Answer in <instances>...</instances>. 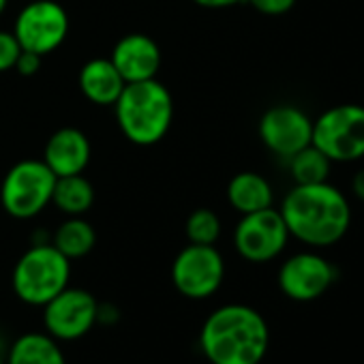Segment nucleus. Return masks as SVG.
I'll list each match as a JSON object with an SVG mask.
<instances>
[{
	"label": "nucleus",
	"mask_w": 364,
	"mask_h": 364,
	"mask_svg": "<svg viewBox=\"0 0 364 364\" xmlns=\"http://www.w3.org/2000/svg\"><path fill=\"white\" fill-rule=\"evenodd\" d=\"M291 238L311 249H328L345 238L351 228L347 196L330 182L294 185L279 208Z\"/></svg>",
	"instance_id": "f257e3e1"
},
{
	"label": "nucleus",
	"mask_w": 364,
	"mask_h": 364,
	"mask_svg": "<svg viewBox=\"0 0 364 364\" xmlns=\"http://www.w3.org/2000/svg\"><path fill=\"white\" fill-rule=\"evenodd\" d=\"M200 347L210 364H262L270 347V328L257 309L223 304L206 317Z\"/></svg>",
	"instance_id": "f03ea898"
},
{
	"label": "nucleus",
	"mask_w": 364,
	"mask_h": 364,
	"mask_svg": "<svg viewBox=\"0 0 364 364\" xmlns=\"http://www.w3.org/2000/svg\"><path fill=\"white\" fill-rule=\"evenodd\" d=\"M112 107L122 135L141 148L159 144L173 122V97L156 77L127 84Z\"/></svg>",
	"instance_id": "7ed1b4c3"
},
{
	"label": "nucleus",
	"mask_w": 364,
	"mask_h": 364,
	"mask_svg": "<svg viewBox=\"0 0 364 364\" xmlns=\"http://www.w3.org/2000/svg\"><path fill=\"white\" fill-rule=\"evenodd\" d=\"M69 279L71 262L52 242H35L16 262L11 287L22 302L43 306L69 285Z\"/></svg>",
	"instance_id": "20e7f679"
},
{
	"label": "nucleus",
	"mask_w": 364,
	"mask_h": 364,
	"mask_svg": "<svg viewBox=\"0 0 364 364\" xmlns=\"http://www.w3.org/2000/svg\"><path fill=\"white\" fill-rule=\"evenodd\" d=\"M54 185L56 176L43 161L24 159L5 173L0 185V204L18 221L35 219L52 204Z\"/></svg>",
	"instance_id": "39448f33"
},
{
	"label": "nucleus",
	"mask_w": 364,
	"mask_h": 364,
	"mask_svg": "<svg viewBox=\"0 0 364 364\" xmlns=\"http://www.w3.org/2000/svg\"><path fill=\"white\" fill-rule=\"evenodd\" d=\"M311 144L332 163H353L364 156V105L341 103L313 120Z\"/></svg>",
	"instance_id": "423d86ee"
},
{
	"label": "nucleus",
	"mask_w": 364,
	"mask_h": 364,
	"mask_svg": "<svg viewBox=\"0 0 364 364\" xmlns=\"http://www.w3.org/2000/svg\"><path fill=\"white\" fill-rule=\"evenodd\" d=\"M225 279V259L215 245H187L171 264L173 287L191 300H206Z\"/></svg>",
	"instance_id": "0eeeda50"
},
{
	"label": "nucleus",
	"mask_w": 364,
	"mask_h": 364,
	"mask_svg": "<svg viewBox=\"0 0 364 364\" xmlns=\"http://www.w3.org/2000/svg\"><path fill=\"white\" fill-rule=\"evenodd\" d=\"M14 35L22 50L48 56L65 43L69 16L56 0H31L16 18Z\"/></svg>",
	"instance_id": "6e6552de"
},
{
	"label": "nucleus",
	"mask_w": 364,
	"mask_h": 364,
	"mask_svg": "<svg viewBox=\"0 0 364 364\" xmlns=\"http://www.w3.org/2000/svg\"><path fill=\"white\" fill-rule=\"evenodd\" d=\"M289 238L281 213L270 206L240 217L234 230V249L251 264H268L285 251Z\"/></svg>",
	"instance_id": "1a4fd4ad"
},
{
	"label": "nucleus",
	"mask_w": 364,
	"mask_h": 364,
	"mask_svg": "<svg viewBox=\"0 0 364 364\" xmlns=\"http://www.w3.org/2000/svg\"><path fill=\"white\" fill-rule=\"evenodd\" d=\"M336 266L315 251L289 255L277 274L279 289L294 302H311L321 298L336 281Z\"/></svg>",
	"instance_id": "9d476101"
},
{
	"label": "nucleus",
	"mask_w": 364,
	"mask_h": 364,
	"mask_svg": "<svg viewBox=\"0 0 364 364\" xmlns=\"http://www.w3.org/2000/svg\"><path fill=\"white\" fill-rule=\"evenodd\" d=\"M97 298L88 289L65 287L43 304L46 332L60 341H77L97 326Z\"/></svg>",
	"instance_id": "9b49d317"
},
{
	"label": "nucleus",
	"mask_w": 364,
	"mask_h": 364,
	"mask_svg": "<svg viewBox=\"0 0 364 364\" xmlns=\"http://www.w3.org/2000/svg\"><path fill=\"white\" fill-rule=\"evenodd\" d=\"M262 144L277 156L289 159L302 148L311 146L313 118L298 105L281 103L268 107L257 124Z\"/></svg>",
	"instance_id": "f8f14e48"
},
{
	"label": "nucleus",
	"mask_w": 364,
	"mask_h": 364,
	"mask_svg": "<svg viewBox=\"0 0 364 364\" xmlns=\"http://www.w3.org/2000/svg\"><path fill=\"white\" fill-rule=\"evenodd\" d=\"M112 65L124 84L154 80L161 69V48L156 41L141 33L124 35L112 50Z\"/></svg>",
	"instance_id": "ddd939ff"
},
{
	"label": "nucleus",
	"mask_w": 364,
	"mask_h": 364,
	"mask_svg": "<svg viewBox=\"0 0 364 364\" xmlns=\"http://www.w3.org/2000/svg\"><path fill=\"white\" fill-rule=\"evenodd\" d=\"M92 156L90 139L75 127H63L50 135L43 148V163L54 171L56 178L84 173Z\"/></svg>",
	"instance_id": "4468645a"
},
{
	"label": "nucleus",
	"mask_w": 364,
	"mask_h": 364,
	"mask_svg": "<svg viewBox=\"0 0 364 364\" xmlns=\"http://www.w3.org/2000/svg\"><path fill=\"white\" fill-rule=\"evenodd\" d=\"M77 86L90 103L114 105L127 84L109 58H92L80 69Z\"/></svg>",
	"instance_id": "2eb2a0df"
},
{
	"label": "nucleus",
	"mask_w": 364,
	"mask_h": 364,
	"mask_svg": "<svg viewBox=\"0 0 364 364\" xmlns=\"http://www.w3.org/2000/svg\"><path fill=\"white\" fill-rule=\"evenodd\" d=\"M228 202L236 213L249 215L270 208L274 204V191L268 178H264L262 173L240 171L228 185Z\"/></svg>",
	"instance_id": "dca6fc26"
},
{
	"label": "nucleus",
	"mask_w": 364,
	"mask_h": 364,
	"mask_svg": "<svg viewBox=\"0 0 364 364\" xmlns=\"http://www.w3.org/2000/svg\"><path fill=\"white\" fill-rule=\"evenodd\" d=\"M5 364H67L65 353L48 332H26L14 341Z\"/></svg>",
	"instance_id": "f3484780"
},
{
	"label": "nucleus",
	"mask_w": 364,
	"mask_h": 364,
	"mask_svg": "<svg viewBox=\"0 0 364 364\" xmlns=\"http://www.w3.org/2000/svg\"><path fill=\"white\" fill-rule=\"evenodd\" d=\"M52 204L67 217H84L95 204V187L84 173L56 178Z\"/></svg>",
	"instance_id": "a211bd4d"
},
{
	"label": "nucleus",
	"mask_w": 364,
	"mask_h": 364,
	"mask_svg": "<svg viewBox=\"0 0 364 364\" xmlns=\"http://www.w3.org/2000/svg\"><path fill=\"white\" fill-rule=\"evenodd\" d=\"M52 245L69 259L86 257L97 245V232L84 217H67L54 232Z\"/></svg>",
	"instance_id": "6ab92c4d"
},
{
	"label": "nucleus",
	"mask_w": 364,
	"mask_h": 364,
	"mask_svg": "<svg viewBox=\"0 0 364 364\" xmlns=\"http://www.w3.org/2000/svg\"><path fill=\"white\" fill-rule=\"evenodd\" d=\"M287 165L294 185H319V182H328L332 169V161L313 144L289 156Z\"/></svg>",
	"instance_id": "aec40b11"
},
{
	"label": "nucleus",
	"mask_w": 364,
	"mask_h": 364,
	"mask_svg": "<svg viewBox=\"0 0 364 364\" xmlns=\"http://www.w3.org/2000/svg\"><path fill=\"white\" fill-rule=\"evenodd\" d=\"M185 234L191 245H217L221 238V219L210 208H198L187 217Z\"/></svg>",
	"instance_id": "412c9836"
},
{
	"label": "nucleus",
	"mask_w": 364,
	"mask_h": 364,
	"mask_svg": "<svg viewBox=\"0 0 364 364\" xmlns=\"http://www.w3.org/2000/svg\"><path fill=\"white\" fill-rule=\"evenodd\" d=\"M22 48L14 35V31H0V73L11 71L20 56Z\"/></svg>",
	"instance_id": "4be33fe9"
},
{
	"label": "nucleus",
	"mask_w": 364,
	"mask_h": 364,
	"mask_svg": "<svg viewBox=\"0 0 364 364\" xmlns=\"http://www.w3.org/2000/svg\"><path fill=\"white\" fill-rule=\"evenodd\" d=\"M247 3H249L255 11H259L262 16H272V18H277V16L289 14V11L294 9V5H296V0H247Z\"/></svg>",
	"instance_id": "5701e85b"
},
{
	"label": "nucleus",
	"mask_w": 364,
	"mask_h": 364,
	"mask_svg": "<svg viewBox=\"0 0 364 364\" xmlns=\"http://www.w3.org/2000/svg\"><path fill=\"white\" fill-rule=\"evenodd\" d=\"M41 60H43V56L22 50V52H20V56H18V60H16L14 71H18L22 77H33V75H37V73H39V69H41Z\"/></svg>",
	"instance_id": "b1692460"
},
{
	"label": "nucleus",
	"mask_w": 364,
	"mask_h": 364,
	"mask_svg": "<svg viewBox=\"0 0 364 364\" xmlns=\"http://www.w3.org/2000/svg\"><path fill=\"white\" fill-rule=\"evenodd\" d=\"M118 319H120V311H118L114 304L105 302V304H99V306H97V323L114 326Z\"/></svg>",
	"instance_id": "393cba45"
},
{
	"label": "nucleus",
	"mask_w": 364,
	"mask_h": 364,
	"mask_svg": "<svg viewBox=\"0 0 364 364\" xmlns=\"http://www.w3.org/2000/svg\"><path fill=\"white\" fill-rule=\"evenodd\" d=\"M351 193L355 200H360L364 204V167L358 169L351 178Z\"/></svg>",
	"instance_id": "a878e982"
},
{
	"label": "nucleus",
	"mask_w": 364,
	"mask_h": 364,
	"mask_svg": "<svg viewBox=\"0 0 364 364\" xmlns=\"http://www.w3.org/2000/svg\"><path fill=\"white\" fill-rule=\"evenodd\" d=\"M193 3L204 9H230V7L242 3V0H193Z\"/></svg>",
	"instance_id": "bb28decb"
},
{
	"label": "nucleus",
	"mask_w": 364,
	"mask_h": 364,
	"mask_svg": "<svg viewBox=\"0 0 364 364\" xmlns=\"http://www.w3.org/2000/svg\"><path fill=\"white\" fill-rule=\"evenodd\" d=\"M7 5H9V0H0V16L7 11Z\"/></svg>",
	"instance_id": "cd10ccee"
},
{
	"label": "nucleus",
	"mask_w": 364,
	"mask_h": 364,
	"mask_svg": "<svg viewBox=\"0 0 364 364\" xmlns=\"http://www.w3.org/2000/svg\"><path fill=\"white\" fill-rule=\"evenodd\" d=\"M0 364H5V360H3V351H0Z\"/></svg>",
	"instance_id": "c85d7f7f"
}]
</instances>
